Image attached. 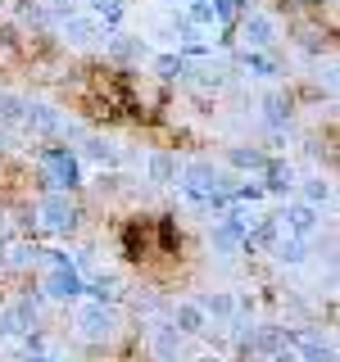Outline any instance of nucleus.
Instances as JSON below:
<instances>
[{
	"label": "nucleus",
	"mask_w": 340,
	"mask_h": 362,
	"mask_svg": "<svg viewBox=\"0 0 340 362\" xmlns=\"http://www.w3.org/2000/svg\"><path fill=\"white\" fill-rule=\"evenodd\" d=\"M154 73L159 77H181V73H186V64H181L177 54H159V59H154Z\"/></svg>",
	"instance_id": "21"
},
{
	"label": "nucleus",
	"mask_w": 340,
	"mask_h": 362,
	"mask_svg": "<svg viewBox=\"0 0 340 362\" xmlns=\"http://www.w3.org/2000/svg\"><path fill=\"white\" fill-rule=\"evenodd\" d=\"M281 37V23L268 14V9H249L241 14V45L245 50H272Z\"/></svg>",
	"instance_id": "3"
},
{
	"label": "nucleus",
	"mask_w": 340,
	"mask_h": 362,
	"mask_svg": "<svg viewBox=\"0 0 340 362\" xmlns=\"http://www.w3.org/2000/svg\"><path fill=\"white\" fill-rule=\"evenodd\" d=\"M123 14H128V0H91V18L105 23V28H113Z\"/></svg>",
	"instance_id": "13"
},
{
	"label": "nucleus",
	"mask_w": 340,
	"mask_h": 362,
	"mask_svg": "<svg viewBox=\"0 0 340 362\" xmlns=\"http://www.w3.org/2000/svg\"><path fill=\"white\" fill-rule=\"evenodd\" d=\"M82 154L96 158V163H118V150H113V145H105V141H86Z\"/></svg>",
	"instance_id": "19"
},
{
	"label": "nucleus",
	"mask_w": 340,
	"mask_h": 362,
	"mask_svg": "<svg viewBox=\"0 0 340 362\" xmlns=\"http://www.w3.org/2000/svg\"><path fill=\"white\" fill-rule=\"evenodd\" d=\"M145 349L154 354V362H177L181 358V335L168 322H154L150 331H145Z\"/></svg>",
	"instance_id": "5"
},
{
	"label": "nucleus",
	"mask_w": 340,
	"mask_h": 362,
	"mask_svg": "<svg viewBox=\"0 0 340 362\" xmlns=\"http://www.w3.org/2000/svg\"><path fill=\"white\" fill-rule=\"evenodd\" d=\"M0 145H5V122H0Z\"/></svg>",
	"instance_id": "26"
},
{
	"label": "nucleus",
	"mask_w": 340,
	"mask_h": 362,
	"mask_svg": "<svg viewBox=\"0 0 340 362\" xmlns=\"http://www.w3.org/2000/svg\"><path fill=\"white\" fill-rule=\"evenodd\" d=\"M32 113V100L14 95V90H0V122H28Z\"/></svg>",
	"instance_id": "10"
},
{
	"label": "nucleus",
	"mask_w": 340,
	"mask_h": 362,
	"mask_svg": "<svg viewBox=\"0 0 340 362\" xmlns=\"http://www.w3.org/2000/svg\"><path fill=\"white\" fill-rule=\"evenodd\" d=\"M200 308L209 317H218V322H227V317L236 313V299H232V294H209V299H200Z\"/></svg>",
	"instance_id": "14"
},
{
	"label": "nucleus",
	"mask_w": 340,
	"mask_h": 362,
	"mask_svg": "<svg viewBox=\"0 0 340 362\" xmlns=\"http://www.w3.org/2000/svg\"><path fill=\"white\" fill-rule=\"evenodd\" d=\"M327 199H332V186H327L322 177H313L309 186H304V204H313V209H317V204H327Z\"/></svg>",
	"instance_id": "18"
},
{
	"label": "nucleus",
	"mask_w": 340,
	"mask_h": 362,
	"mask_svg": "<svg viewBox=\"0 0 340 362\" xmlns=\"http://www.w3.org/2000/svg\"><path fill=\"white\" fill-rule=\"evenodd\" d=\"M209 9H213V18H218V23L241 18V0H209Z\"/></svg>",
	"instance_id": "20"
},
{
	"label": "nucleus",
	"mask_w": 340,
	"mask_h": 362,
	"mask_svg": "<svg viewBox=\"0 0 340 362\" xmlns=\"http://www.w3.org/2000/svg\"><path fill=\"white\" fill-rule=\"evenodd\" d=\"M245 68L254 77H277V68H272V59H268L264 50H245Z\"/></svg>",
	"instance_id": "15"
},
{
	"label": "nucleus",
	"mask_w": 340,
	"mask_h": 362,
	"mask_svg": "<svg viewBox=\"0 0 340 362\" xmlns=\"http://www.w3.org/2000/svg\"><path fill=\"white\" fill-rule=\"evenodd\" d=\"M109 45H113V54H118V59H132V54H145V45H141V41H128V37H113Z\"/></svg>",
	"instance_id": "23"
},
{
	"label": "nucleus",
	"mask_w": 340,
	"mask_h": 362,
	"mask_svg": "<svg viewBox=\"0 0 340 362\" xmlns=\"http://www.w3.org/2000/svg\"><path fill=\"white\" fill-rule=\"evenodd\" d=\"M204 326H209V313L200 308V299L173 303V331H177V335H200Z\"/></svg>",
	"instance_id": "8"
},
{
	"label": "nucleus",
	"mask_w": 340,
	"mask_h": 362,
	"mask_svg": "<svg viewBox=\"0 0 340 362\" xmlns=\"http://www.w3.org/2000/svg\"><path fill=\"white\" fill-rule=\"evenodd\" d=\"M277 258H281V263H304V245L290 235V240H281V245H277Z\"/></svg>",
	"instance_id": "22"
},
{
	"label": "nucleus",
	"mask_w": 340,
	"mask_h": 362,
	"mask_svg": "<svg viewBox=\"0 0 340 362\" xmlns=\"http://www.w3.org/2000/svg\"><path fill=\"white\" fill-rule=\"evenodd\" d=\"M281 226H286L295 240H309L317 226H322V218H317V209H313V204H290V209L281 213Z\"/></svg>",
	"instance_id": "7"
},
{
	"label": "nucleus",
	"mask_w": 340,
	"mask_h": 362,
	"mask_svg": "<svg viewBox=\"0 0 340 362\" xmlns=\"http://www.w3.org/2000/svg\"><path fill=\"white\" fill-rule=\"evenodd\" d=\"M272 362H300V354H295V349H281V354L272 358Z\"/></svg>",
	"instance_id": "24"
},
{
	"label": "nucleus",
	"mask_w": 340,
	"mask_h": 362,
	"mask_svg": "<svg viewBox=\"0 0 340 362\" xmlns=\"http://www.w3.org/2000/svg\"><path fill=\"white\" fill-rule=\"evenodd\" d=\"M191 28H218V18H213L209 0H191Z\"/></svg>",
	"instance_id": "17"
},
{
	"label": "nucleus",
	"mask_w": 340,
	"mask_h": 362,
	"mask_svg": "<svg viewBox=\"0 0 340 362\" xmlns=\"http://www.w3.org/2000/svg\"><path fill=\"white\" fill-rule=\"evenodd\" d=\"M113 331H118V322H113V313L100 299L77 303V335H82L86 344H105V339H113Z\"/></svg>",
	"instance_id": "2"
},
{
	"label": "nucleus",
	"mask_w": 340,
	"mask_h": 362,
	"mask_svg": "<svg viewBox=\"0 0 340 362\" xmlns=\"http://www.w3.org/2000/svg\"><path fill=\"white\" fill-rule=\"evenodd\" d=\"M45 163L55 168V186H60V190L77 181V163H73V154H64V150H50V154H45Z\"/></svg>",
	"instance_id": "11"
},
{
	"label": "nucleus",
	"mask_w": 340,
	"mask_h": 362,
	"mask_svg": "<svg viewBox=\"0 0 340 362\" xmlns=\"http://www.w3.org/2000/svg\"><path fill=\"white\" fill-rule=\"evenodd\" d=\"M45 290H50L55 299H77V294L86 290V281L77 276V267H68L64 258H55V272L45 276Z\"/></svg>",
	"instance_id": "6"
},
{
	"label": "nucleus",
	"mask_w": 340,
	"mask_h": 362,
	"mask_svg": "<svg viewBox=\"0 0 340 362\" xmlns=\"http://www.w3.org/2000/svg\"><path fill=\"white\" fill-rule=\"evenodd\" d=\"M232 163H236V168H249V173H264L268 158L259 154V150H232Z\"/></svg>",
	"instance_id": "16"
},
{
	"label": "nucleus",
	"mask_w": 340,
	"mask_h": 362,
	"mask_svg": "<svg viewBox=\"0 0 340 362\" xmlns=\"http://www.w3.org/2000/svg\"><path fill=\"white\" fill-rule=\"evenodd\" d=\"M177 173H181V168H177V154H164V150L150 154V181H154V186H168V181H177Z\"/></svg>",
	"instance_id": "12"
},
{
	"label": "nucleus",
	"mask_w": 340,
	"mask_h": 362,
	"mask_svg": "<svg viewBox=\"0 0 340 362\" xmlns=\"http://www.w3.org/2000/svg\"><path fill=\"white\" fill-rule=\"evenodd\" d=\"M37 213H41V222L50 226V231H73V226H77V209H73V199H68L64 190L41 195L37 199Z\"/></svg>",
	"instance_id": "4"
},
{
	"label": "nucleus",
	"mask_w": 340,
	"mask_h": 362,
	"mask_svg": "<svg viewBox=\"0 0 340 362\" xmlns=\"http://www.w3.org/2000/svg\"><path fill=\"white\" fill-rule=\"evenodd\" d=\"M50 5H55V9H73L77 0H50Z\"/></svg>",
	"instance_id": "25"
},
{
	"label": "nucleus",
	"mask_w": 340,
	"mask_h": 362,
	"mask_svg": "<svg viewBox=\"0 0 340 362\" xmlns=\"http://www.w3.org/2000/svg\"><path fill=\"white\" fill-rule=\"evenodd\" d=\"M60 28H64V37L73 41V45H86V41L100 37V23H96V18H82V14H68Z\"/></svg>",
	"instance_id": "9"
},
{
	"label": "nucleus",
	"mask_w": 340,
	"mask_h": 362,
	"mask_svg": "<svg viewBox=\"0 0 340 362\" xmlns=\"http://www.w3.org/2000/svg\"><path fill=\"white\" fill-rule=\"evenodd\" d=\"M181 190H186L191 199H200V204H222L232 195V186L222 181V173L209 168V163H191L186 173H181Z\"/></svg>",
	"instance_id": "1"
}]
</instances>
